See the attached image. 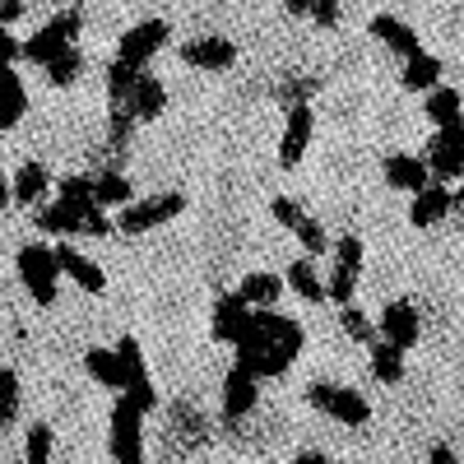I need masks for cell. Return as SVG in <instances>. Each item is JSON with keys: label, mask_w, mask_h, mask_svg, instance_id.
<instances>
[{"label": "cell", "mask_w": 464, "mask_h": 464, "mask_svg": "<svg viewBox=\"0 0 464 464\" xmlns=\"http://www.w3.org/2000/svg\"><path fill=\"white\" fill-rule=\"evenodd\" d=\"M232 348H237V367L260 381V376H284L302 358L306 334H302L297 321L279 316L275 306H260V312L251 316V325H246V334Z\"/></svg>", "instance_id": "1"}, {"label": "cell", "mask_w": 464, "mask_h": 464, "mask_svg": "<svg viewBox=\"0 0 464 464\" xmlns=\"http://www.w3.org/2000/svg\"><path fill=\"white\" fill-rule=\"evenodd\" d=\"M107 450L111 464H144V409H135V400L121 391L107 422Z\"/></svg>", "instance_id": "2"}, {"label": "cell", "mask_w": 464, "mask_h": 464, "mask_svg": "<svg viewBox=\"0 0 464 464\" xmlns=\"http://www.w3.org/2000/svg\"><path fill=\"white\" fill-rule=\"evenodd\" d=\"M14 265H19V279H24L28 297L37 306H52L56 302V288H61V260H56V251L43 246V242H33V246L19 251Z\"/></svg>", "instance_id": "3"}, {"label": "cell", "mask_w": 464, "mask_h": 464, "mask_svg": "<svg viewBox=\"0 0 464 464\" xmlns=\"http://www.w3.org/2000/svg\"><path fill=\"white\" fill-rule=\"evenodd\" d=\"M306 404L321 409L325 418L348 422V428H362V422L372 418L367 395H362V391H353V385H334V381H316L312 391H306Z\"/></svg>", "instance_id": "4"}, {"label": "cell", "mask_w": 464, "mask_h": 464, "mask_svg": "<svg viewBox=\"0 0 464 464\" xmlns=\"http://www.w3.org/2000/svg\"><path fill=\"white\" fill-rule=\"evenodd\" d=\"M428 172H432V181H455V177H464V121H455V126H441L432 140H428Z\"/></svg>", "instance_id": "5"}, {"label": "cell", "mask_w": 464, "mask_h": 464, "mask_svg": "<svg viewBox=\"0 0 464 464\" xmlns=\"http://www.w3.org/2000/svg\"><path fill=\"white\" fill-rule=\"evenodd\" d=\"M186 209V196H149V200H130L121 205V214H116V227L121 232H149V227H159L168 218H177Z\"/></svg>", "instance_id": "6"}, {"label": "cell", "mask_w": 464, "mask_h": 464, "mask_svg": "<svg viewBox=\"0 0 464 464\" xmlns=\"http://www.w3.org/2000/svg\"><path fill=\"white\" fill-rule=\"evenodd\" d=\"M163 43H168V24L163 19H144L116 43V61H126L130 70H144L153 61V52H163Z\"/></svg>", "instance_id": "7"}, {"label": "cell", "mask_w": 464, "mask_h": 464, "mask_svg": "<svg viewBox=\"0 0 464 464\" xmlns=\"http://www.w3.org/2000/svg\"><path fill=\"white\" fill-rule=\"evenodd\" d=\"M251 316H256V306H246L242 293H223V297L214 302V321H209V330H214L218 343H237V339L246 334Z\"/></svg>", "instance_id": "8"}, {"label": "cell", "mask_w": 464, "mask_h": 464, "mask_svg": "<svg viewBox=\"0 0 464 464\" xmlns=\"http://www.w3.org/2000/svg\"><path fill=\"white\" fill-rule=\"evenodd\" d=\"M312 130H316V116L306 102H293L288 107V121H284V140H279V163L284 168H297L306 144H312Z\"/></svg>", "instance_id": "9"}, {"label": "cell", "mask_w": 464, "mask_h": 464, "mask_svg": "<svg viewBox=\"0 0 464 464\" xmlns=\"http://www.w3.org/2000/svg\"><path fill=\"white\" fill-rule=\"evenodd\" d=\"M256 400H260V381L232 362L227 376H223V418H227V422H242V418L256 409Z\"/></svg>", "instance_id": "10"}, {"label": "cell", "mask_w": 464, "mask_h": 464, "mask_svg": "<svg viewBox=\"0 0 464 464\" xmlns=\"http://www.w3.org/2000/svg\"><path fill=\"white\" fill-rule=\"evenodd\" d=\"M376 330H381L385 343H395V348H404V353H409V348L418 343V330H422V325H418V312H413V302H404V297H400V302H385Z\"/></svg>", "instance_id": "11"}, {"label": "cell", "mask_w": 464, "mask_h": 464, "mask_svg": "<svg viewBox=\"0 0 464 464\" xmlns=\"http://www.w3.org/2000/svg\"><path fill=\"white\" fill-rule=\"evenodd\" d=\"M450 209H455L450 181H428L422 190H413V205H409V223H413V227H432V223H441V218H446Z\"/></svg>", "instance_id": "12"}, {"label": "cell", "mask_w": 464, "mask_h": 464, "mask_svg": "<svg viewBox=\"0 0 464 464\" xmlns=\"http://www.w3.org/2000/svg\"><path fill=\"white\" fill-rule=\"evenodd\" d=\"M181 61L214 74V70H227L237 61V47H232L227 37H190V43H181Z\"/></svg>", "instance_id": "13"}, {"label": "cell", "mask_w": 464, "mask_h": 464, "mask_svg": "<svg viewBox=\"0 0 464 464\" xmlns=\"http://www.w3.org/2000/svg\"><path fill=\"white\" fill-rule=\"evenodd\" d=\"M381 177H385V186L409 190V196L432 181V172H428V159H418V153H391V159L381 163Z\"/></svg>", "instance_id": "14"}, {"label": "cell", "mask_w": 464, "mask_h": 464, "mask_svg": "<svg viewBox=\"0 0 464 464\" xmlns=\"http://www.w3.org/2000/svg\"><path fill=\"white\" fill-rule=\"evenodd\" d=\"M135 121H153V116H163V107H168V89H163V80H153V74H135V89H130V98L121 102Z\"/></svg>", "instance_id": "15"}, {"label": "cell", "mask_w": 464, "mask_h": 464, "mask_svg": "<svg viewBox=\"0 0 464 464\" xmlns=\"http://www.w3.org/2000/svg\"><path fill=\"white\" fill-rule=\"evenodd\" d=\"M56 260H61V275L74 279L84 293H102V288H107V275H102V269H98L89 256H80V246L61 242V246H56Z\"/></svg>", "instance_id": "16"}, {"label": "cell", "mask_w": 464, "mask_h": 464, "mask_svg": "<svg viewBox=\"0 0 464 464\" xmlns=\"http://www.w3.org/2000/svg\"><path fill=\"white\" fill-rule=\"evenodd\" d=\"M28 111V89L14 74V65H0V130H14Z\"/></svg>", "instance_id": "17"}, {"label": "cell", "mask_w": 464, "mask_h": 464, "mask_svg": "<svg viewBox=\"0 0 464 464\" xmlns=\"http://www.w3.org/2000/svg\"><path fill=\"white\" fill-rule=\"evenodd\" d=\"M372 37H381V43L391 47L395 56H404V61H409L413 52H422V47H418V33H413L404 19H395V14H376V19H372Z\"/></svg>", "instance_id": "18"}, {"label": "cell", "mask_w": 464, "mask_h": 464, "mask_svg": "<svg viewBox=\"0 0 464 464\" xmlns=\"http://www.w3.org/2000/svg\"><path fill=\"white\" fill-rule=\"evenodd\" d=\"M84 209L89 205H70V200H56V205H43L37 209V227L52 232V237H74L84 223Z\"/></svg>", "instance_id": "19"}, {"label": "cell", "mask_w": 464, "mask_h": 464, "mask_svg": "<svg viewBox=\"0 0 464 464\" xmlns=\"http://www.w3.org/2000/svg\"><path fill=\"white\" fill-rule=\"evenodd\" d=\"M116 372H121V391H135V385H149V362L140 339H116Z\"/></svg>", "instance_id": "20"}, {"label": "cell", "mask_w": 464, "mask_h": 464, "mask_svg": "<svg viewBox=\"0 0 464 464\" xmlns=\"http://www.w3.org/2000/svg\"><path fill=\"white\" fill-rule=\"evenodd\" d=\"M404 89H413V93H432L437 84H441V61L437 56H428V52H413L409 61H404Z\"/></svg>", "instance_id": "21"}, {"label": "cell", "mask_w": 464, "mask_h": 464, "mask_svg": "<svg viewBox=\"0 0 464 464\" xmlns=\"http://www.w3.org/2000/svg\"><path fill=\"white\" fill-rule=\"evenodd\" d=\"M65 47H74L70 37H61L52 24H43V28H37V33L28 37V43H19V56H24V61H33V65H47V61H52V56H61Z\"/></svg>", "instance_id": "22"}, {"label": "cell", "mask_w": 464, "mask_h": 464, "mask_svg": "<svg viewBox=\"0 0 464 464\" xmlns=\"http://www.w3.org/2000/svg\"><path fill=\"white\" fill-rule=\"evenodd\" d=\"M52 186V177H47V168L43 163H24L19 172H14V181H10V200H19V205H43V190Z\"/></svg>", "instance_id": "23"}, {"label": "cell", "mask_w": 464, "mask_h": 464, "mask_svg": "<svg viewBox=\"0 0 464 464\" xmlns=\"http://www.w3.org/2000/svg\"><path fill=\"white\" fill-rule=\"evenodd\" d=\"M242 297H246V306H275L279 297H284V279L279 275H269V269H256V275H246L242 279V288H237Z\"/></svg>", "instance_id": "24"}, {"label": "cell", "mask_w": 464, "mask_h": 464, "mask_svg": "<svg viewBox=\"0 0 464 464\" xmlns=\"http://www.w3.org/2000/svg\"><path fill=\"white\" fill-rule=\"evenodd\" d=\"M284 288H293L302 302H325V284H321V275H316V265H312V260H302V256L288 265Z\"/></svg>", "instance_id": "25"}, {"label": "cell", "mask_w": 464, "mask_h": 464, "mask_svg": "<svg viewBox=\"0 0 464 464\" xmlns=\"http://www.w3.org/2000/svg\"><path fill=\"white\" fill-rule=\"evenodd\" d=\"M372 376L385 381V385H400V381H404V348L376 339V343H372Z\"/></svg>", "instance_id": "26"}, {"label": "cell", "mask_w": 464, "mask_h": 464, "mask_svg": "<svg viewBox=\"0 0 464 464\" xmlns=\"http://www.w3.org/2000/svg\"><path fill=\"white\" fill-rule=\"evenodd\" d=\"M428 116H432V126H437V130L464 121V102H459V93L446 89V84H437V89L428 93Z\"/></svg>", "instance_id": "27"}, {"label": "cell", "mask_w": 464, "mask_h": 464, "mask_svg": "<svg viewBox=\"0 0 464 464\" xmlns=\"http://www.w3.org/2000/svg\"><path fill=\"white\" fill-rule=\"evenodd\" d=\"M358 279H362V269H353V265L334 260L330 279H325V302H339V306H348V302H353V293H358Z\"/></svg>", "instance_id": "28"}, {"label": "cell", "mask_w": 464, "mask_h": 464, "mask_svg": "<svg viewBox=\"0 0 464 464\" xmlns=\"http://www.w3.org/2000/svg\"><path fill=\"white\" fill-rule=\"evenodd\" d=\"M84 372L107 385V391H121V372H116V348H89L84 353Z\"/></svg>", "instance_id": "29"}, {"label": "cell", "mask_w": 464, "mask_h": 464, "mask_svg": "<svg viewBox=\"0 0 464 464\" xmlns=\"http://www.w3.org/2000/svg\"><path fill=\"white\" fill-rule=\"evenodd\" d=\"M135 200V190H130V181L121 177V172H107V177H98L93 181V205H102V209H121V205H130Z\"/></svg>", "instance_id": "30"}, {"label": "cell", "mask_w": 464, "mask_h": 464, "mask_svg": "<svg viewBox=\"0 0 464 464\" xmlns=\"http://www.w3.org/2000/svg\"><path fill=\"white\" fill-rule=\"evenodd\" d=\"M19 400H24V385L14 367H0V428H10L19 418Z\"/></svg>", "instance_id": "31"}, {"label": "cell", "mask_w": 464, "mask_h": 464, "mask_svg": "<svg viewBox=\"0 0 464 464\" xmlns=\"http://www.w3.org/2000/svg\"><path fill=\"white\" fill-rule=\"evenodd\" d=\"M43 70H47V80H52L56 89H65V84H74V80H80L84 56H80V47H65V52H61V56H52Z\"/></svg>", "instance_id": "32"}, {"label": "cell", "mask_w": 464, "mask_h": 464, "mask_svg": "<svg viewBox=\"0 0 464 464\" xmlns=\"http://www.w3.org/2000/svg\"><path fill=\"white\" fill-rule=\"evenodd\" d=\"M52 446H56L52 422H33V428H28V455H24V464H47V459H52Z\"/></svg>", "instance_id": "33"}, {"label": "cell", "mask_w": 464, "mask_h": 464, "mask_svg": "<svg viewBox=\"0 0 464 464\" xmlns=\"http://www.w3.org/2000/svg\"><path fill=\"white\" fill-rule=\"evenodd\" d=\"M339 325H343V334L353 339V343H376V325H372V321H367V316L358 312L353 302H348L343 312H339Z\"/></svg>", "instance_id": "34"}, {"label": "cell", "mask_w": 464, "mask_h": 464, "mask_svg": "<svg viewBox=\"0 0 464 464\" xmlns=\"http://www.w3.org/2000/svg\"><path fill=\"white\" fill-rule=\"evenodd\" d=\"M293 232H297V242H302V251H306V256H325V251H330V237H325V227H321V223H316L312 214H302V223H297Z\"/></svg>", "instance_id": "35"}, {"label": "cell", "mask_w": 464, "mask_h": 464, "mask_svg": "<svg viewBox=\"0 0 464 464\" xmlns=\"http://www.w3.org/2000/svg\"><path fill=\"white\" fill-rule=\"evenodd\" d=\"M135 74H140V70H130L126 61H111V70H107L111 102H126V98H130V89H135Z\"/></svg>", "instance_id": "36"}, {"label": "cell", "mask_w": 464, "mask_h": 464, "mask_svg": "<svg viewBox=\"0 0 464 464\" xmlns=\"http://www.w3.org/2000/svg\"><path fill=\"white\" fill-rule=\"evenodd\" d=\"M56 190H61V200H70V205H93V181L89 177H65Z\"/></svg>", "instance_id": "37"}, {"label": "cell", "mask_w": 464, "mask_h": 464, "mask_svg": "<svg viewBox=\"0 0 464 464\" xmlns=\"http://www.w3.org/2000/svg\"><path fill=\"white\" fill-rule=\"evenodd\" d=\"M111 223H107V209L102 205H89L84 209V223H80V237H107Z\"/></svg>", "instance_id": "38"}, {"label": "cell", "mask_w": 464, "mask_h": 464, "mask_svg": "<svg viewBox=\"0 0 464 464\" xmlns=\"http://www.w3.org/2000/svg\"><path fill=\"white\" fill-rule=\"evenodd\" d=\"M306 14H312L321 28H334L339 24V0H306Z\"/></svg>", "instance_id": "39"}, {"label": "cell", "mask_w": 464, "mask_h": 464, "mask_svg": "<svg viewBox=\"0 0 464 464\" xmlns=\"http://www.w3.org/2000/svg\"><path fill=\"white\" fill-rule=\"evenodd\" d=\"M269 214H275V223H284V227H297L302 223V205L288 200V196H279L275 205H269Z\"/></svg>", "instance_id": "40"}, {"label": "cell", "mask_w": 464, "mask_h": 464, "mask_svg": "<svg viewBox=\"0 0 464 464\" xmlns=\"http://www.w3.org/2000/svg\"><path fill=\"white\" fill-rule=\"evenodd\" d=\"M362 256H367V246H362L358 237H339V246H334V260H343V265L362 269Z\"/></svg>", "instance_id": "41"}, {"label": "cell", "mask_w": 464, "mask_h": 464, "mask_svg": "<svg viewBox=\"0 0 464 464\" xmlns=\"http://www.w3.org/2000/svg\"><path fill=\"white\" fill-rule=\"evenodd\" d=\"M19 61V37H10V28L0 24V65H14Z\"/></svg>", "instance_id": "42"}, {"label": "cell", "mask_w": 464, "mask_h": 464, "mask_svg": "<svg viewBox=\"0 0 464 464\" xmlns=\"http://www.w3.org/2000/svg\"><path fill=\"white\" fill-rule=\"evenodd\" d=\"M19 19H24V0H0V24L10 28V24H19Z\"/></svg>", "instance_id": "43"}, {"label": "cell", "mask_w": 464, "mask_h": 464, "mask_svg": "<svg viewBox=\"0 0 464 464\" xmlns=\"http://www.w3.org/2000/svg\"><path fill=\"white\" fill-rule=\"evenodd\" d=\"M126 395L135 400V409L149 413V409H153V381H149V385H135V391H126Z\"/></svg>", "instance_id": "44"}, {"label": "cell", "mask_w": 464, "mask_h": 464, "mask_svg": "<svg viewBox=\"0 0 464 464\" xmlns=\"http://www.w3.org/2000/svg\"><path fill=\"white\" fill-rule=\"evenodd\" d=\"M432 464H459V455H455L446 441H437V446H432Z\"/></svg>", "instance_id": "45"}, {"label": "cell", "mask_w": 464, "mask_h": 464, "mask_svg": "<svg viewBox=\"0 0 464 464\" xmlns=\"http://www.w3.org/2000/svg\"><path fill=\"white\" fill-rule=\"evenodd\" d=\"M293 464H334V459H325L321 450H302V455H297Z\"/></svg>", "instance_id": "46"}, {"label": "cell", "mask_w": 464, "mask_h": 464, "mask_svg": "<svg viewBox=\"0 0 464 464\" xmlns=\"http://www.w3.org/2000/svg\"><path fill=\"white\" fill-rule=\"evenodd\" d=\"M10 205V181H5V172H0V209Z\"/></svg>", "instance_id": "47"}, {"label": "cell", "mask_w": 464, "mask_h": 464, "mask_svg": "<svg viewBox=\"0 0 464 464\" xmlns=\"http://www.w3.org/2000/svg\"><path fill=\"white\" fill-rule=\"evenodd\" d=\"M284 5H288L293 14H306V0H284Z\"/></svg>", "instance_id": "48"}, {"label": "cell", "mask_w": 464, "mask_h": 464, "mask_svg": "<svg viewBox=\"0 0 464 464\" xmlns=\"http://www.w3.org/2000/svg\"><path fill=\"white\" fill-rule=\"evenodd\" d=\"M52 5H61V10H65V5H84V0H52Z\"/></svg>", "instance_id": "49"}]
</instances>
